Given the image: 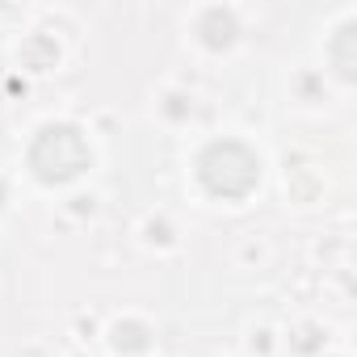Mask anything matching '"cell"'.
Wrapping results in <instances>:
<instances>
[{
    "instance_id": "obj_3",
    "label": "cell",
    "mask_w": 357,
    "mask_h": 357,
    "mask_svg": "<svg viewBox=\"0 0 357 357\" xmlns=\"http://www.w3.org/2000/svg\"><path fill=\"white\" fill-rule=\"evenodd\" d=\"M198 34L206 38V47H227V43L236 38V17L223 13V9H211V13H202Z\"/></svg>"
},
{
    "instance_id": "obj_4",
    "label": "cell",
    "mask_w": 357,
    "mask_h": 357,
    "mask_svg": "<svg viewBox=\"0 0 357 357\" xmlns=\"http://www.w3.org/2000/svg\"><path fill=\"white\" fill-rule=\"evenodd\" d=\"M114 344L118 349H143L147 340H143V328L139 324H118L114 328Z\"/></svg>"
},
{
    "instance_id": "obj_2",
    "label": "cell",
    "mask_w": 357,
    "mask_h": 357,
    "mask_svg": "<svg viewBox=\"0 0 357 357\" xmlns=\"http://www.w3.org/2000/svg\"><path fill=\"white\" fill-rule=\"evenodd\" d=\"M93 164V151L84 143V135L68 122H55V126H43L34 147H30V168L38 181H72V176H80L84 168Z\"/></svg>"
},
{
    "instance_id": "obj_5",
    "label": "cell",
    "mask_w": 357,
    "mask_h": 357,
    "mask_svg": "<svg viewBox=\"0 0 357 357\" xmlns=\"http://www.w3.org/2000/svg\"><path fill=\"white\" fill-rule=\"evenodd\" d=\"M0 202H5V185H0Z\"/></svg>"
},
{
    "instance_id": "obj_1",
    "label": "cell",
    "mask_w": 357,
    "mask_h": 357,
    "mask_svg": "<svg viewBox=\"0 0 357 357\" xmlns=\"http://www.w3.org/2000/svg\"><path fill=\"white\" fill-rule=\"evenodd\" d=\"M198 176L215 198H244L261 181V160L236 139H219L198 155Z\"/></svg>"
}]
</instances>
